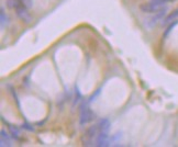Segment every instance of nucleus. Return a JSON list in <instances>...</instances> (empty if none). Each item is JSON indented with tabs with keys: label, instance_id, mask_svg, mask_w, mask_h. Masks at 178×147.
<instances>
[{
	"label": "nucleus",
	"instance_id": "1",
	"mask_svg": "<svg viewBox=\"0 0 178 147\" xmlns=\"http://www.w3.org/2000/svg\"><path fill=\"white\" fill-rule=\"evenodd\" d=\"M99 134V127L98 124L93 125V126H89L86 130L84 136L81 137V143H83L84 146H93V140H96Z\"/></svg>",
	"mask_w": 178,
	"mask_h": 147
},
{
	"label": "nucleus",
	"instance_id": "2",
	"mask_svg": "<svg viewBox=\"0 0 178 147\" xmlns=\"http://www.w3.org/2000/svg\"><path fill=\"white\" fill-rule=\"evenodd\" d=\"M93 119V113L86 102H83L81 105V114H79V123L81 125H86L91 122Z\"/></svg>",
	"mask_w": 178,
	"mask_h": 147
},
{
	"label": "nucleus",
	"instance_id": "3",
	"mask_svg": "<svg viewBox=\"0 0 178 147\" xmlns=\"http://www.w3.org/2000/svg\"><path fill=\"white\" fill-rule=\"evenodd\" d=\"M14 10H15V14L18 15V18H19L22 22H24L28 24V23H30L31 21H32V18H31L30 13H29L28 8L25 7L24 5H22L21 7L17 8V9H14Z\"/></svg>",
	"mask_w": 178,
	"mask_h": 147
},
{
	"label": "nucleus",
	"instance_id": "4",
	"mask_svg": "<svg viewBox=\"0 0 178 147\" xmlns=\"http://www.w3.org/2000/svg\"><path fill=\"white\" fill-rule=\"evenodd\" d=\"M166 11H167V9H166V8H162V9H159V10L157 11V12H155V15H153V17L151 18L150 20L146 22V25H147V27L152 29V27H155V25L157 24L159 21L163 20V18L165 17V14H166Z\"/></svg>",
	"mask_w": 178,
	"mask_h": 147
},
{
	"label": "nucleus",
	"instance_id": "5",
	"mask_svg": "<svg viewBox=\"0 0 178 147\" xmlns=\"http://www.w3.org/2000/svg\"><path fill=\"white\" fill-rule=\"evenodd\" d=\"M162 6L161 5H157V3L153 2L152 0H150L148 2H145L143 5L140 6V9L142 12L144 13H153V12H157L159 9H162Z\"/></svg>",
	"mask_w": 178,
	"mask_h": 147
},
{
	"label": "nucleus",
	"instance_id": "6",
	"mask_svg": "<svg viewBox=\"0 0 178 147\" xmlns=\"http://www.w3.org/2000/svg\"><path fill=\"white\" fill-rule=\"evenodd\" d=\"M111 143L110 138L108 136V133H102L100 132L98 134L97 138H96V146H109Z\"/></svg>",
	"mask_w": 178,
	"mask_h": 147
},
{
	"label": "nucleus",
	"instance_id": "7",
	"mask_svg": "<svg viewBox=\"0 0 178 147\" xmlns=\"http://www.w3.org/2000/svg\"><path fill=\"white\" fill-rule=\"evenodd\" d=\"M98 127H99V133H108L110 130V121L108 119H101L98 122Z\"/></svg>",
	"mask_w": 178,
	"mask_h": 147
},
{
	"label": "nucleus",
	"instance_id": "8",
	"mask_svg": "<svg viewBox=\"0 0 178 147\" xmlns=\"http://www.w3.org/2000/svg\"><path fill=\"white\" fill-rule=\"evenodd\" d=\"M178 18V9L174 10L173 12H171L167 17L165 18L163 20V25H167V24H171L173 21H175L176 19Z\"/></svg>",
	"mask_w": 178,
	"mask_h": 147
},
{
	"label": "nucleus",
	"instance_id": "9",
	"mask_svg": "<svg viewBox=\"0 0 178 147\" xmlns=\"http://www.w3.org/2000/svg\"><path fill=\"white\" fill-rule=\"evenodd\" d=\"M0 134H1V140H0V143H1V146H11V141H10V138H9V135L7 134V132L6 131H1L0 132Z\"/></svg>",
	"mask_w": 178,
	"mask_h": 147
},
{
	"label": "nucleus",
	"instance_id": "10",
	"mask_svg": "<svg viewBox=\"0 0 178 147\" xmlns=\"http://www.w3.org/2000/svg\"><path fill=\"white\" fill-rule=\"evenodd\" d=\"M6 3H7L8 7L11 8V9H17V8L21 7V6L23 5L21 0H7Z\"/></svg>",
	"mask_w": 178,
	"mask_h": 147
},
{
	"label": "nucleus",
	"instance_id": "11",
	"mask_svg": "<svg viewBox=\"0 0 178 147\" xmlns=\"http://www.w3.org/2000/svg\"><path fill=\"white\" fill-rule=\"evenodd\" d=\"M9 131H10L11 137H12L13 140L18 141L19 138H20V132H19V130H18L15 126H13V125H9Z\"/></svg>",
	"mask_w": 178,
	"mask_h": 147
},
{
	"label": "nucleus",
	"instance_id": "12",
	"mask_svg": "<svg viewBox=\"0 0 178 147\" xmlns=\"http://www.w3.org/2000/svg\"><path fill=\"white\" fill-rule=\"evenodd\" d=\"M81 99H83V97H81V91H79V89H78L77 86H75V98H74V103H73V105L78 104V103L81 102Z\"/></svg>",
	"mask_w": 178,
	"mask_h": 147
},
{
	"label": "nucleus",
	"instance_id": "13",
	"mask_svg": "<svg viewBox=\"0 0 178 147\" xmlns=\"http://www.w3.org/2000/svg\"><path fill=\"white\" fill-rule=\"evenodd\" d=\"M0 20H1V27H3L5 25L8 24V15L6 14L5 9L1 8V12H0Z\"/></svg>",
	"mask_w": 178,
	"mask_h": 147
},
{
	"label": "nucleus",
	"instance_id": "14",
	"mask_svg": "<svg viewBox=\"0 0 178 147\" xmlns=\"http://www.w3.org/2000/svg\"><path fill=\"white\" fill-rule=\"evenodd\" d=\"M178 23V21H174V22H172L171 24H168V27H167V30L164 32V34H163V39H165L166 36H167L168 34H169V32H171L172 30L174 29V27H175L176 24Z\"/></svg>",
	"mask_w": 178,
	"mask_h": 147
},
{
	"label": "nucleus",
	"instance_id": "15",
	"mask_svg": "<svg viewBox=\"0 0 178 147\" xmlns=\"http://www.w3.org/2000/svg\"><path fill=\"white\" fill-rule=\"evenodd\" d=\"M22 1V3L25 6V7L28 8V9H30V8L33 7V1L32 0H21Z\"/></svg>",
	"mask_w": 178,
	"mask_h": 147
},
{
	"label": "nucleus",
	"instance_id": "16",
	"mask_svg": "<svg viewBox=\"0 0 178 147\" xmlns=\"http://www.w3.org/2000/svg\"><path fill=\"white\" fill-rule=\"evenodd\" d=\"M22 127L24 129V130H28V131H30V132H33L34 131V129H33L31 125H29V124H27V123H24V124H22Z\"/></svg>",
	"mask_w": 178,
	"mask_h": 147
},
{
	"label": "nucleus",
	"instance_id": "17",
	"mask_svg": "<svg viewBox=\"0 0 178 147\" xmlns=\"http://www.w3.org/2000/svg\"><path fill=\"white\" fill-rule=\"evenodd\" d=\"M99 93H100V89H98L97 91H96V93H95V95H93L90 98H89V102H93V100L96 99V97H97V96L99 95Z\"/></svg>",
	"mask_w": 178,
	"mask_h": 147
}]
</instances>
